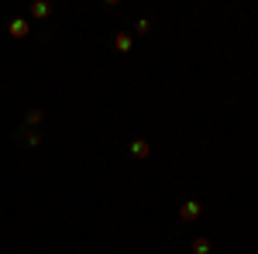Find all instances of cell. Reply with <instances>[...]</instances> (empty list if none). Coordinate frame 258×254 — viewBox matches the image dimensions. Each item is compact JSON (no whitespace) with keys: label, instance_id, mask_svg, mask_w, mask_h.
Returning <instances> with one entry per match:
<instances>
[{"label":"cell","instance_id":"6da1fadb","mask_svg":"<svg viewBox=\"0 0 258 254\" xmlns=\"http://www.w3.org/2000/svg\"><path fill=\"white\" fill-rule=\"evenodd\" d=\"M200 213H203V206L197 199H182L179 203V223H193V220H200Z\"/></svg>","mask_w":258,"mask_h":254},{"label":"cell","instance_id":"7a4b0ae2","mask_svg":"<svg viewBox=\"0 0 258 254\" xmlns=\"http://www.w3.org/2000/svg\"><path fill=\"white\" fill-rule=\"evenodd\" d=\"M7 35H11V38H14V41L28 38V35H31V24H28V21H24V18H14V21H11V24H7Z\"/></svg>","mask_w":258,"mask_h":254},{"label":"cell","instance_id":"3957f363","mask_svg":"<svg viewBox=\"0 0 258 254\" xmlns=\"http://www.w3.org/2000/svg\"><path fill=\"white\" fill-rule=\"evenodd\" d=\"M131 45H135V35H131V31H117V35H114V48H117L120 55H127Z\"/></svg>","mask_w":258,"mask_h":254},{"label":"cell","instance_id":"277c9868","mask_svg":"<svg viewBox=\"0 0 258 254\" xmlns=\"http://www.w3.org/2000/svg\"><path fill=\"white\" fill-rule=\"evenodd\" d=\"M127 151H131V155H135V158H148V155H152V144H148L145 137H135Z\"/></svg>","mask_w":258,"mask_h":254},{"label":"cell","instance_id":"5b68a950","mask_svg":"<svg viewBox=\"0 0 258 254\" xmlns=\"http://www.w3.org/2000/svg\"><path fill=\"white\" fill-rule=\"evenodd\" d=\"M28 11H31V18L45 21V18H48V14H52V4H45V0H35V4H31Z\"/></svg>","mask_w":258,"mask_h":254},{"label":"cell","instance_id":"8992f818","mask_svg":"<svg viewBox=\"0 0 258 254\" xmlns=\"http://www.w3.org/2000/svg\"><path fill=\"white\" fill-rule=\"evenodd\" d=\"M18 137L24 141V144H31V148H38V144H41V134H38V131H31V127H21Z\"/></svg>","mask_w":258,"mask_h":254},{"label":"cell","instance_id":"52a82bcc","mask_svg":"<svg viewBox=\"0 0 258 254\" xmlns=\"http://www.w3.org/2000/svg\"><path fill=\"white\" fill-rule=\"evenodd\" d=\"M210 251H214L210 237H197V240H193V254H210Z\"/></svg>","mask_w":258,"mask_h":254},{"label":"cell","instance_id":"ba28073f","mask_svg":"<svg viewBox=\"0 0 258 254\" xmlns=\"http://www.w3.org/2000/svg\"><path fill=\"white\" fill-rule=\"evenodd\" d=\"M41 117H45L41 110H28V114H24V127H31V131H35V124H41Z\"/></svg>","mask_w":258,"mask_h":254},{"label":"cell","instance_id":"9c48e42d","mask_svg":"<svg viewBox=\"0 0 258 254\" xmlns=\"http://www.w3.org/2000/svg\"><path fill=\"white\" fill-rule=\"evenodd\" d=\"M148 31H152V21H148V18H141L138 24H135V35H148Z\"/></svg>","mask_w":258,"mask_h":254}]
</instances>
